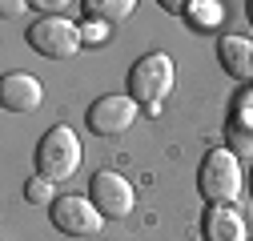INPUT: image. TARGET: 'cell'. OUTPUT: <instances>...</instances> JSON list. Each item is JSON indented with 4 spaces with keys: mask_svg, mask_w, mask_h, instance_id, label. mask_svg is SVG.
Returning a JSON list of instances; mask_svg holds the SVG:
<instances>
[{
    "mask_svg": "<svg viewBox=\"0 0 253 241\" xmlns=\"http://www.w3.org/2000/svg\"><path fill=\"white\" fill-rule=\"evenodd\" d=\"M241 161L233 149H209L201 157V169H197V193L209 201V205H229L237 201L241 193Z\"/></svg>",
    "mask_w": 253,
    "mask_h": 241,
    "instance_id": "cell-1",
    "label": "cell"
},
{
    "mask_svg": "<svg viewBox=\"0 0 253 241\" xmlns=\"http://www.w3.org/2000/svg\"><path fill=\"white\" fill-rule=\"evenodd\" d=\"M77 169H81V137L69 125H52L37 145V177H48L56 185V181H69Z\"/></svg>",
    "mask_w": 253,
    "mask_h": 241,
    "instance_id": "cell-2",
    "label": "cell"
},
{
    "mask_svg": "<svg viewBox=\"0 0 253 241\" xmlns=\"http://www.w3.org/2000/svg\"><path fill=\"white\" fill-rule=\"evenodd\" d=\"M173 56L169 52H149L141 56L137 65L129 69V97L137 105H145L149 113H157V105H161L169 93H173Z\"/></svg>",
    "mask_w": 253,
    "mask_h": 241,
    "instance_id": "cell-3",
    "label": "cell"
},
{
    "mask_svg": "<svg viewBox=\"0 0 253 241\" xmlns=\"http://www.w3.org/2000/svg\"><path fill=\"white\" fill-rule=\"evenodd\" d=\"M28 44H33L41 56H48V60H69L84 44V37H81V28L69 16H41L33 28H28Z\"/></svg>",
    "mask_w": 253,
    "mask_h": 241,
    "instance_id": "cell-4",
    "label": "cell"
},
{
    "mask_svg": "<svg viewBox=\"0 0 253 241\" xmlns=\"http://www.w3.org/2000/svg\"><path fill=\"white\" fill-rule=\"evenodd\" d=\"M48 217H52V229L56 233H69V237H92V233H101V225H105L101 209L92 205L88 197H81V193L56 197L48 205Z\"/></svg>",
    "mask_w": 253,
    "mask_h": 241,
    "instance_id": "cell-5",
    "label": "cell"
},
{
    "mask_svg": "<svg viewBox=\"0 0 253 241\" xmlns=\"http://www.w3.org/2000/svg\"><path fill=\"white\" fill-rule=\"evenodd\" d=\"M88 201L101 209V217H129L133 213V185H129V177H121L113 169H101V173H92L88 181Z\"/></svg>",
    "mask_w": 253,
    "mask_h": 241,
    "instance_id": "cell-6",
    "label": "cell"
},
{
    "mask_svg": "<svg viewBox=\"0 0 253 241\" xmlns=\"http://www.w3.org/2000/svg\"><path fill=\"white\" fill-rule=\"evenodd\" d=\"M84 120H88V133L92 137H121L137 120V101L133 97H121V93H109V97L88 105Z\"/></svg>",
    "mask_w": 253,
    "mask_h": 241,
    "instance_id": "cell-7",
    "label": "cell"
},
{
    "mask_svg": "<svg viewBox=\"0 0 253 241\" xmlns=\"http://www.w3.org/2000/svg\"><path fill=\"white\" fill-rule=\"evenodd\" d=\"M41 97H44V88L33 73H8L0 80V105H4V113H33V109H41Z\"/></svg>",
    "mask_w": 253,
    "mask_h": 241,
    "instance_id": "cell-8",
    "label": "cell"
},
{
    "mask_svg": "<svg viewBox=\"0 0 253 241\" xmlns=\"http://www.w3.org/2000/svg\"><path fill=\"white\" fill-rule=\"evenodd\" d=\"M201 237L205 241H245V221L233 205H209L201 217Z\"/></svg>",
    "mask_w": 253,
    "mask_h": 241,
    "instance_id": "cell-9",
    "label": "cell"
},
{
    "mask_svg": "<svg viewBox=\"0 0 253 241\" xmlns=\"http://www.w3.org/2000/svg\"><path fill=\"white\" fill-rule=\"evenodd\" d=\"M217 60L233 80H253V40H245L237 33L221 37L217 40Z\"/></svg>",
    "mask_w": 253,
    "mask_h": 241,
    "instance_id": "cell-10",
    "label": "cell"
},
{
    "mask_svg": "<svg viewBox=\"0 0 253 241\" xmlns=\"http://www.w3.org/2000/svg\"><path fill=\"white\" fill-rule=\"evenodd\" d=\"M84 8H88V16H97V20H125L137 4L133 0H88Z\"/></svg>",
    "mask_w": 253,
    "mask_h": 241,
    "instance_id": "cell-11",
    "label": "cell"
},
{
    "mask_svg": "<svg viewBox=\"0 0 253 241\" xmlns=\"http://www.w3.org/2000/svg\"><path fill=\"white\" fill-rule=\"evenodd\" d=\"M24 201H33V205H52L56 201V185L48 177H28L24 181Z\"/></svg>",
    "mask_w": 253,
    "mask_h": 241,
    "instance_id": "cell-12",
    "label": "cell"
},
{
    "mask_svg": "<svg viewBox=\"0 0 253 241\" xmlns=\"http://www.w3.org/2000/svg\"><path fill=\"white\" fill-rule=\"evenodd\" d=\"M185 16H193L197 24H217L221 20V4H213V0H197V4H189Z\"/></svg>",
    "mask_w": 253,
    "mask_h": 241,
    "instance_id": "cell-13",
    "label": "cell"
},
{
    "mask_svg": "<svg viewBox=\"0 0 253 241\" xmlns=\"http://www.w3.org/2000/svg\"><path fill=\"white\" fill-rule=\"evenodd\" d=\"M81 37H84V44H105V24H101V20L84 24V28H81Z\"/></svg>",
    "mask_w": 253,
    "mask_h": 241,
    "instance_id": "cell-14",
    "label": "cell"
},
{
    "mask_svg": "<svg viewBox=\"0 0 253 241\" xmlns=\"http://www.w3.org/2000/svg\"><path fill=\"white\" fill-rule=\"evenodd\" d=\"M0 8H4V16H12V12H20L24 4H16V0H4V4H0Z\"/></svg>",
    "mask_w": 253,
    "mask_h": 241,
    "instance_id": "cell-15",
    "label": "cell"
},
{
    "mask_svg": "<svg viewBox=\"0 0 253 241\" xmlns=\"http://www.w3.org/2000/svg\"><path fill=\"white\" fill-rule=\"evenodd\" d=\"M249 193H253V169H249Z\"/></svg>",
    "mask_w": 253,
    "mask_h": 241,
    "instance_id": "cell-16",
    "label": "cell"
},
{
    "mask_svg": "<svg viewBox=\"0 0 253 241\" xmlns=\"http://www.w3.org/2000/svg\"><path fill=\"white\" fill-rule=\"evenodd\" d=\"M249 20H253V4H249Z\"/></svg>",
    "mask_w": 253,
    "mask_h": 241,
    "instance_id": "cell-17",
    "label": "cell"
}]
</instances>
